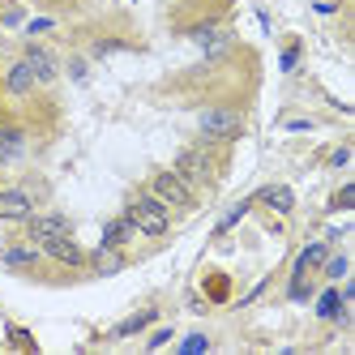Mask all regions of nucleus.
Listing matches in <instances>:
<instances>
[{"mask_svg":"<svg viewBox=\"0 0 355 355\" xmlns=\"http://www.w3.org/2000/svg\"><path fill=\"white\" fill-rule=\"evenodd\" d=\"M171 167L180 171L197 193H214L218 180H223V171H227V159H223V146L218 141H201L197 137L193 146H184L180 155H175Z\"/></svg>","mask_w":355,"mask_h":355,"instance_id":"nucleus-1","label":"nucleus"},{"mask_svg":"<svg viewBox=\"0 0 355 355\" xmlns=\"http://www.w3.org/2000/svg\"><path fill=\"white\" fill-rule=\"evenodd\" d=\"M124 218L137 227L141 240H163V236H171V223H175V214L150 189H137L129 201H124Z\"/></svg>","mask_w":355,"mask_h":355,"instance_id":"nucleus-2","label":"nucleus"},{"mask_svg":"<svg viewBox=\"0 0 355 355\" xmlns=\"http://www.w3.org/2000/svg\"><path fill=\"white\" fill-rule=\"evenodd\" d=\"M244 129H248V120H244V107H236V103H206L197 112V137L201 141L232 146L244 137Z\"/></svg>","mask_w":355,"mask_h":355,"instance_id":"nucleus-3","label":"nucleus"},{"mask_svg":"<svg viewBox=\"0 0 355 355\" xmlns=\"http://www.w3.org/2000/svg\"><path fill=\"white\" fill-rule=\"evenodd\" d=\"M43 180H5L0 184V223L5 227H21L39 206H43V197H47V189H39Z\"/></svg>","mask_w":355,"mask_h":355,"instance_id":"nucleus-4","label":"nucleus"},{"mask_svg":"<svg viewBox=\"0 0 355 355\" xmlns=\"http://www.w3.org/2000/svg\"><path fill=\"white\" fill-rule=\"evenodd\" d=\"M146 189L155 193L171 214H193V210H197V201H201V193H197V189L184 180V175L175 171V167H159V171H150Z\"/></svg>","mask_w":355,"mask_h":355,"instance_id":"nucleus-5","label":"nucleus"},{"mask_svg":"<svg viewBox=\"0 0 355 355\" xmlns=\"http://www.w3.org/2000/svg\"><path fill=\"white\" fill-rule=\"evenodd\" d=\"M39 252H43V261H47V266H60L64 274H86V257H90V252H86L78 240H73V236L43 240Z\"/></svg>","mask_w":355,"mask_h":355,"instance_id":"nucleus-6","label":"nucleus"},{"mask_svg":"<svg viewBox=\"0 0 355 355\" xmlns=\"http://www.w3.org/2000/svg\"><path fill=\"white\" fill-rule=\"evenodd\" d=\"M21 60L31 64V73H35V82L47 90V86H56V78H60V60H56V52L47 43H39V39H26L21 43V52H17Z\"/></svg>","mask_w":355,"mask_h":355,"instance_id":"nucleus-7","label":"nucleus"},{"mask_svg":"<svg viewBox=\"0 0 355 355\" xmlns=\"http://www.w3.org/2000/svg\"><path fill=\"white\" fill-rule=\"evenodd\" d=\"M0 266H5V270H13V274H39L47 261H43L39 244L21 236V240H9V244H0Z\"/></svg>","mask_w":355,"mask_h":355,"instance_id":"nucleus-8","label":"nucleus"},{"mask_svg":"<svg viewBox=\"0 0 355 355\" xmlns=\"http://www.w3.org/2000/svg\"><path fill=\"white\" fill-rule=\"evenodd\" d=\"M21 236L43 244V240H56V236H73V218L60 210H35L26 223H21Z\"/></svg>","mask_w":355,"mask_h":355,"instance_id":"nucleus-9","label":"nucleus"},{"mask_svg":"<svg viewBox=\"0 0 355 355\" xmlns=\"http://www.w3.org/2000/svg\"><path fill=\"white\" fill-rule=\"evenodd\" d=\"M31 155V124L21 120H0V163L13 167Z\"/></svg>","mask_w":355,"mask_h":355,"instance_id":"nucleus-10","label":"nucleus"},{"mask_svg":"<svg viewBox=\"0 0 355 355\" xmlns=\"http://www.w3.org/2000/svg\"><path fill=\"white\" fill-rule=\"evenodd\" d=\"M124 266H129L124 248H107V244H98L90 257H86V278H112V274H120Z\"/></svg>","mask_w":355,"mask_h":355,"instance_id":"nucleus-11","label":"nucleus"},{"mask_svg":"<svg viewBox=\"0 0 355 355\" xmlns=\"http://www.w3.org/2000/svg\"><path fill=\"white\" fill-rule=\"evenodd\" d=\"M252 206H266V210H274V214H291V210H295V193H291L287 184H266V189L252 193Z\"/></svg>","mask_w":355,"mask_h":355,"instance_id":"nucleus-12","label":"nucleus"},{"mask_svg":"<svg viewBox=\"0 0 355 355\" xmlns=\"http://www.w3.org/2000/svg\"><path fill=\"white\" fill-rule=\"evenodd\" d=\"M155 321H159V309H155V304H150V309H137L133 317H124V321L112 329V338H116V343H120V338H133V334H141V329H150Z\"/></svg>","mask_w":355,"mask_h":355,"instance_id":"nucleus-13","label":"nucleus"},{"mask_svg":"<svg viewBox=\"0 0 355 355\" xmlns=\"http://www.w3.org/2000/svg\"><path fill=\"white\" fill-rule=\"evenodd\" d=\"M201 295H206L210 304H227L232 300V278H227L223 270H210L206 278H201Z\"/></svg>","mask_w":355,"mask_h":355,"instance_id":"nucleus-14","label":"nucleus"},{"mask_svg":"<svg viewBox=\"0 0 355 355\" xmlns=\"http://www.w3.org/2000/svg\"><path fill=\"white\" fill-rule=\"evenodd\" d=\"M133 236H137V227L124 218V214H120V218H112V223L103 227V244H107V248H124Z\"/></svg>","mask_w":355,"mask_h":355,"instance_id":"nucleus-15","label":"nucleus"},{"mask_svg":"<svg viewBox=\"0 0 355 355\" xmlns=\"http://www.w3.org/2000/svg\"><path fill=\"white\" fill-rule=\"evenodd\" d=\"M338 304H347V300H343V291H338V283H325V287H321V295L313 300V309H317V317H321V321H329V317L338 313Z\"/></svg>","mask_w":355,"mask_h":355,"instance_id":"nucleus-16","label":"nucleus"},{"mask_svg":"<svg viewBox=\"0 0 355 355\" xmlns=\"http://www.w3.org/2000/svg\"><path fill=\"white\" fill-rule=\"evenodd\" d=\"M347 252H334V248H329V257L321 261V278H325V283H338V278H347Z\"/></svg>","mask_w":355,"mask_h":355,"instance_id":"nucleus-17","label":"nucleus"},{"mask_svg":"<svg viewBox=\"0 0 355 355\" xmlns=\"http://www.w3.org/2000/svg\"><path fill=\"white\" fill-rule=\"evenodd\" d=\"M248 210H252V197H244V201H236V206H232V210H227V218H223V223L214 227V236H227V232H232V227H236V223H240V218H244Z\"/></svg>","mask_w":355,"mask_h":355,"instance_id":"nucleus-18","label":"nucleus"},{"mask_svg":"<svg viewBox=\"0 0 355 355\" xmlns=\"http://www.w3.org/2000/svg\"><path fill=\"white\" fill-rule=\"evenodd\" d=\"M210 347H214V338H210V334H189V338H180V343H175V351H180V355L210 351Z\"/></svg>","mask_w":355,"mask_h":355,"instance_id":"nucleus-19","label":"nucleus"},{"mask_svg":"<svg viewBox=\"0 0 355 355\" xmlns=\"http://www.w3.org/2000/svg\"><path fill=\"white\" fill-rule=\"evenodd\" d=\"M351 206H355V184H343V189L334 193V201H329V210L343 214V210H351Z\"/></svg>","mask_w":355,"mask_h":355,"instance_id":"nucleus-20","label":"nucleus"},{"mask_svg":"<svg viewBox=\"0 0 355 355\" xmlns=\"http://www.w3.org/2000/svg\"><path fill=\"white\" fill-rule=\"evenodd\" d=\"M21 21H26V9H21V5H9L5 13H0V31H13V26H21Z\"/></svg>","mask_w":355,"mask_h":355,"instance_id":"nucleus-21","label":"nucleus"},{"mask_svg":"<svg viewBox=\"0 0 355 355\" xmlns=\"http://www.w3.org/2000/svg\"><path fill=\"white\" fill-rule=\"evenodd\" d=\"M278 64H283V73H295V64H300V39H291V43L283 47V56H278Z\"/></svg>","mask_w":355,"mask_h":355,"instance_id":"nucleus-22","label":"nucleus"},{"mask_svg":"<svg viewBox=\"0 0 355 355\" xmlns=\"http://www.w3.org/2000/svg\"><path fill=\"white\" fill-rule=\"evenodd\" d=\"M52 26H56L52 17H35V21H26V35H31V39H39V35H47Z\"/></svg>","mask_w":355,"mask_h":355,"instance_id":"nucleus-23","label":"nucleus"},{"mask_svg":"<svg viewBox=\"0 0 355 355\" xmlns=\"http://www.w3.org/2000/svg\"><path fill=\"white\" fill-rule=\"evenodd\" d=\"M167 343H171V329L163 325V329H155V334L146 338V351H159V347H167Z\"/></svg>","mask_w":355,"mask_h":355,"instance_id":"nucleus-24","label":"nucleus"},{"mask_svg":"<svg viewBox=\"0 0 355 355\" xmlns=\"http://www.w3.org/2000/svg\"><path fill=\"white\" fill-rule=\"evenodd\" d=\"M9 343H13V347H26V351H35V338L26 334V329H9Z\"/></svg>","mask_w":355,"mask_h":355,"instance_id":"nucleus-25","label":"nucleus"},{"mask_svg":"<svg viewBox=\"0 0 355 355\" xmlns=\"http://www.w3.org/2000/svg\"><path fill=\"white\" fill-rule=\"evenodd\" d=\"M351 163V146H338L334 155H329V167H347Z\"/></svg>","mask_w":355,"mask_h":355,"instance_id":"nucleus-26","label":"nucleus"},{"mask_svg":"<svg viewBox=\"0 0 355 355\" xmlns=\"http://www.w3.org/2000/svg\"><path fill=\"white\" fill-rule=\"evenodd\" d=\"M69 78L82 82V78H86V60H69Z\"/></svg>","mask_w":355,"mask_h":355,"instance_id":"nucleus-27","label":"nucleus"},{"mask_svg":"<svg viewBox=\"0 0 355 355\" xmlns=\"http://www.w3.org/2000/svg\"><path fill=\"white\" fill-rule=\"evenodd\" d=\"M278 129H295L300 133V129H313V120H278Z\"/></svg>","mask_w":355,"mask_h":355,"instance_id":"nucleus-28","label":"nucleus"},{"mask_svg":"<svg viewBox=\"0 0 355 355\" xmlns=\"http://www.w3.org/2000/svg\"><path fill=\"white\" fill-rule=\"evenodd\" d=\"M5 180H9V167H5V163H0V184H5Z\"/></svg>","mask_w":355,"mask_h":355,"instance_id":"nucleus-29","label":"nucleus"}]
</instances>
